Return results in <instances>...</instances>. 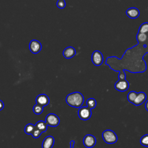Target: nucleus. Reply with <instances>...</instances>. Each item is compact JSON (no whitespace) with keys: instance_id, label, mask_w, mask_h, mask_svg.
<instances>
[{"instance_id":"nucleus-3","label":"nucleus","mask_w":148,"mask_h":148,"mask_svg":"<svg viewBox=\"0 0 148 148\" xmlns=\"http://www.w3.org/2000/svg\"><path fill=\"white\" fill-rule=\"evenodd\" d=\"M102 138L104 142L108 144H113L117 141V136L111 130H106L102 132Z\"/></svg>"},{"instance_id":"nucleus-12","label":"nucleus","mask_w":148,"mask_h":148,"mask_svg":"<svg viewBox=\"0 0 148 148\" xmlns=\"http://www.w3.org/2000/svg\"><path fill=\"white\" fill-rule=\"evenodd\" d=\"M146 99V95L144 92H138V95L133 102L132 104L135 106H139L142 105Z\"/></svg>"},{"instance_id":"nucleus-1","label":"nucleus","mask_w":148,"mask_h":148,"mask_svg":"<svg viewBox=\"0 0 148 148\" xmlns=\"http://www.w3.org/2000/svg\"><path fill=\"white\" fill-rule=\"evenodd\" d=\"M138 44L126 50L121 58L116 56L108 57L105 64L109 68L119 73L128 71L131 73L145 72L147 65L143 57L148 53V32H138L136 35Z\"/></svg>"},{"instance_id":"nucleus-15","label":"nucleus","mask_w":148,"mask_h":148,"mask_svg":"<svg viewBox=\"0 0 148 148\" xmlns=\"http://www.w3.org/2000/svg\"><path fill=\"white\" fill-rule=\"evenodd\" d=\"M35 127L38 128L39 130H40L42 132H45L46 131L47 129V124L44 121L40 120L38 121L36 124H35Z\"/></svg>"},{"instance_id":"nucleus-7","label":"nucleus","mask_w":148,"mask_h":148,"mask_svg":"<svg viewBox=\"0 0 148 148\" xmlns=\"http://www.w3.org/2000/svg\"><path fill=\"white\" fill-rule=\"evenodd\" d=\"M129 83L125 79H119L114 84V88L119 91L124 92L127 91L129 88Z\"/></svg>"},{"instance_id":"nucleus-8","label":"nucleus","mask_w":148,"mask_h":148,"mask_svg":"<svg viewBox=\"0 0 148 148\" xmlns=\"http://www.w3.org/2000/svg\"><path fill=\"white\" fill-rule=\"evenodd\" d=\"M96 141L97 140L95 136L91 134L86 135L84 137L83 140V142L84 146L87 148L93 147L96 144Z\"/></svg>"},{"instance_id":"nucleus-26","label":"nucleus","mask_w":148,"mask_h":148,"mask_svg":"<svg viewBox=\"0 0 148 148\" xmlns=\"http://www.w3.org/2000/svg\"><path fill=\"white\" fill-rule=\"evenodd\" d=\"M145 108H146V110L148 112V99L145 102Z\"/></svg>"},{"instance_id":"nucleus-21","label":"nucleus","mask_w":148,"mask_h":148,"mask_svg":"<svg viewBox=\"0 0 148 148\" xmlns=\"http://www.w3.org/2000/svg\"><path fill=\"white\" fill-rule=\"evenodd\" d=\"M140 144L145 147H148V134H146L142 136L140 139Z\"/></svg>"},{"instance_id":"nucleus-23","label":"nucleus","mask_w":148,"mask_h":148,"mask_svg":"<svg viewBox=\"0 0 148 148\" xmlns=\"http://www.w3.org/2000/svg\"><path fill=\"white\" fill-rule=\"evenodd\" d=\"M66 3L65 0H58L57 2V6L60 9H64L65 7Z\"/></svg>"},{"instance_id":"nucleus-19","label":"nucleus","mask_w":148,"mask_h":148,"mask_svg":"<svg viewBox=\"0 0 148 148\" xmlns=\"http://www.w3.org/2000/svg\"><path fill=\"white\" fill-rule=\"evenodd\" d=\"M43 110V106L39 105L36 104L33 107V112L36 114H40Z\"/></svg>"},{"instance_id":"nucleus-5","label":"nucleus","mask_w":148,"mask_h":148,"mask_svg":"<svg viewBox=\"0 0 148 148\" xmlns=\"http://www.w3.org/2000/svg\"><path fill=\"white\" fill-rule=\"evenodd\" d=\"M60 119L54 113H49L46 117L45 122L50 127H56L60 124Z\"/></svg>"},{"instance_id":"nucleus-25","label":"nucleus","mask_w":148,"mask_h":148,"mask_svg":"<svg viewBox=\"0 0 148 148\" xmlns=\"http://www.w3.org/2000/svg\"><path fill=\"white\" fill-rule=\"evenodd\" d=\"M74 145H75V141L72 140L70 142V148H73L74 147Z\"/></svg>"},{"instance_id":"nucleus-22","label":"nucleus","mask_w":148,"mask_h":148,"mask_svg":"<svg viewBox=\"0 0 148 148\" xmlns=\"http://www.w3.org/2000/svg\"><path fill=\"white\" fill-rule=\"evenodd\" d=\"M42 133V132L35 127V128L34 129V130L31 135L34 138H38L40 136Z\"/></svg>"},{"instance_id":"nucleus-4","label":"nucleus","mask_w":148,"mask_h":148,"mask_svg":"<svg viewBox=\"0 0 148 148\" xmlns=\"http://www.w3.org/2000/svg\"><path fill=\"white\" fill-rule=\"evenodd\" d=\"M79 117L83 120H87L91 116V109L87 106H83L79 108L78 110Z\"/></svg>"},{"instance_id":"nucleus-24","label":"nucleus","mask_w":148,"mask_h":148,"mask_svg":"<svg viewBox=\"0 0 148 148\" xmlns=\"http://www.w3.org/2000/svg\"><path fill=\"white\" fill-rule=\"evenodd\" d=\"M4 108V103L2 101L0 100V110H2Z\"/></svg>"},{"instance_id":"nucleus-6","label":"nucleus","mask_w":148,"mask_h":148,"mask_svg":"<svg viewBox=\"0 0 148 148\" xmlns=\"http://www.w3.org/2000/svg\"><path fill=\"white\" fill-rule=\"evenodd\" d=\"M91 61L95 66L101 65L103 61L102 53L99 50H95L91 56Z\"/></svg>"},{"instance_id":"nucleus-11","label":"nucleus","mask_w":148,"mask_h":148,"mask_svg":"<svg viewBox=\"0 0 148 148\" xmlns=\"http://www.w3.org/2000/svg\"><path fill=\"white\" fill-rule=\"evenodd\" d=\"M54 138L51 135L46 136L43 140L42 144V148H52L54 143Z\"/></svg>"},{"instance_id":"nucleus-2","label":"nucleus","mask_w":148,"mask_h":148,"mask_svg":"<svg viewBox=\"0 0 148 148\" xmlns=\"http://www.w3.org/2000/svg\"><path fill=\"white\" fill-rule=\"evenodd\" d=\"M65 101L68 105L79 108L83 104L84 97L80 92H73L66 96Z\"/></svg>"},{"instance_id":"nucleus-10","label":"nucleus","mask_w":148,"mask_h":148,"mask_svg":"<svg viewBox=\"0 0 148 148\" xmlns=\"http://www.w3.org/2000/svg\"><path fill=\"white\" fill-rule=\"evenodd\" d=\"M36 103L42 106H47L50 102L49 97L45 94H41L38 95L36 98Z\"/></svg>"},{"instance_id":"nucleus-20","label":"nucleus","mask_w":148,"mask_h":148,"mask_svg":"<svg viewBox=\"0 0 148 148\" xmlns=\"http://www.w3.org/2000/svg\"><path fill=\"white\" fill-rule=\"evenodd\" d=\"M138 32L140 33H147L148 32V22L142 23L138 29Z\"/></svg>"},{"instance_id":"nucleus-16","label":"nucleus","mask_w":148,"mask_h":148,"mask_svg":"<svg viewBox=\"0 0 148 148\" xmlns=\"http://www.w3.org/2000/svg\"><path fill=\"white\" fill-rule=\"evenodd\" d=\"M35 128V125H34L31 123L25 125L24 128V132L27 135H31Z\"/></svg>"},{"instance_id":"nucleus-9","label":"nucleus","mask_w":148,"mask_h":148,"mask_svg":"<svg viewBox=\"0 0 148 148\" xmlns=\"http://www.w3.org/2000/svg\"><path fill=\"white\" fill-rule=\"evenodd\" d=\"M29 49L30 51L34 54L38 53L42 49L41 43L36 40H32L29 45Z\"/></svg>"},{"instance_id":"nucleus-13","label":"nucleus","mask_w":148,"mask_h":148,"mask_svg":"<svg viewBox=\"0 0 148 148\" xmlns=\"http://www.w3.org/2000/svg\"><path fill=\"white\" fill-rule=\"evenodd\" d=\"M126 14L132 19L136 18L140 14V12L136 8H130L126 10Z\"/></svg>"},{"instance_id":"nucleus-17","label":"nucleus","mask_w":148,"mask_h":148,"mask_svg":"<svg viewBox=\"0 0 148 148\" xmlns=\"http://www.w3.org/2000/svg\"><path fill=\"white\" fill-rule=\"evenodd\" d=\"M86 104L87 106L90 108L91 109H92L95 108V107L97 105V102L96 100L93 98H90L86 101Z\"/></svg>"},{"instance_id":"nucleus-18","label":"nucleus","mask_w":148,"mask_h":148,"mask_svg":"<svg viewBox=\"0 0 148 148\" xmlns=\"http://www.w3.org/2000/svg\"><path fill=\"white\" fill-rule=\"evenodd\" d=\"M137 95H138V92H135L134 91H130L128 93V95H127V99H128V101L132 103L134 101V100L135 99Z\"/></svg>"},{"instance_id":"nucleus-14","label":"nucleus","mask_w":148,"mask_h":148,"mask_svg":"<svg viewBox=\"0 0 148 148\" xmlns=\"http://www.w3.org/2000/svg\"><path fill=\"white\" fill-rule=\"evenodd\" d=\"M62 54L65 58L69 59L75 56L76 54V50L73 47H67L64 50Z\"/></svg>"}]
</instances>
